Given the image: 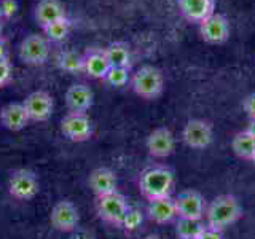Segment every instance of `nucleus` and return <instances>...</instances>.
Here are the masks:
<instances>
[{
  "label": "nucleus",
  "mask_w": 255,
  "mask_h": 239,
  "mask_svg": "<svg viewBox=\"0 0 255 239\" xmlns=\"http://www.w3.org/2000/svg\"><path fill=\"white\" fill-rule=\"evenodd\" d=\"M175 187L174 172L166 166H151L140 172L139 190L148 201L156 198L171 196Z\"/></svg>",
  "instance_id": "obj_1"
},
{
  "label": "nucleus",
  "mask_w": 255,
  "mask_h": 239,
  "mask_svg": "<svg viewBox=\"0 0 255 239\" xmlns=\"http://www.w3.org/2000/svg\"><path fill=\"white\" fill-rule=\"evenodd\" d=\"M243 217V207L239 199L233 195H220L214 199L206 209V225L217 230H227L228 227Z\"/></svg>",
  "instance_id": "obj_2"
},
{
  "label": "nucleus",
  "mask_w": 255,
  "mask_h": 239,
  "mask_svg": "<svg viewBox=\"0 0 255 239\" xmlns=\"http://www.w3.org/2000/svg\"><path fill=\"white\" fill-rule=\"evenodd\" d=\"M132 91L142 99H156L164 90L163 72L153 66H142L131 78Z\"/></svg>",
  "instance_id": "obj_3"
},
{
  "label": "nucleus",
  "mask_w": 255,
  "mask_h": 239,
  "mask_svg": "<svg viewBox=\"0 0 255 239\" xmlns=\"http://www.w3.org/2000/svg\"><path fill=\"white\" fill-rule=\"evenodd\" d=\"M128 207H129L128 199L125 195L120 193V191L98 196V199H96V211H98L99 219L117 228H122Z\"/></svg>",
  "instance_id": "obj_4"
},
{
  "label": "nucleus",
  "mask_w": 255,
  "mask_h": 239,
  "mask_svg": "<svg viewBox=\"0 0 255 239\" xmlns=\"http://www.w3.org/2000/svg\"><path fill=\"white\" fill-rule=\"evenodd\" d=\"M10 195L19 201H29L35 198L40 190V182L34 171L30 169H16L11 172L8 180Z\"/></svg>",
  "instance_id": "obj_5"
},
{
  "label": "nucleus",
  "mask_w": 255,
  "mask_h": 239,
  "mask_svg": "<svg viewBox=\"0 0 255 239\" xmlns=\"http://www.w3.org/2000/svg\"><path fill=\"white\" fill-rule=\"evenodd\" d=\"M61 132L64 134V137H67L72 142H86L93 137L94 127L91 118L86 114L69 112L61 120Z\"/></svg>",
  "instance_id": "obj_6"
},
{
  "label": "nucleus",
  "mask_w": 255,
  "mask_h": 239,
  "mask_svg": "<svg viewBox=\"0 0 255 239\" xmlns=\"http://www.w3.org/2000/svg\"><path fill=\"white\" fill-rule=\"evenodd\" d=\"M50 56V42L45 35L30 34L19 45V59L27 66H42Z\"/></svg>",
  "instance_id": "obj_7"
},
{
  "label": "nucleus",
  "mask_w": 255,
  "mask_h": 239,
  "mask_svg": "<svg viewBox=\"0 0 255 239\" xmlns=\"http://www.w3.org/2000/svg\"><path fill=\"white\" fill-rule=\"evenodd\" d=\"M182 139L185 145L195 150L207 148L212 143L214 139V129L212 124L204 120H190V121L183 126Z\"/></svg>",
  "instance_id": "obj_8"
},
{
  "label": "nucleus",
  "mask_w": 255,
  "mask_h": 239,
  "mask_svg": "<svg viewBox=\"0 0 255 239\" xmlns=\"http://www.w3.org/2000/svg\"><path fill=\"white\" fill-rule=\"evenodd\" d=\"M174 203H175V211H177V217L203 220V217L206 215L204 198L196 190L182 191L177 198H174Z\"/></svg>",
  "instance_id": "obj_9"
},
{
  "label": "nucleus",
  "mask_w": 255,
  "mask_h": 239,
  "mask_svg": "<svg viewBox=\"0 0 255 239\" xmlns=\"http://www.w3.org/2000/svg\"><path fill=\"white\" fill-rule=\"evenodd\" d=\"M50 222L54 230L61 231V233H72L78 228L80 223V214L75 204L72 201H64L56 203L50 214Z\"/></svg>",
  "instance_id": "obj_10"
},
{
  "label": "nucleus",
  "mask_w": 255,
  "mask_h": 239,
  "mask_svg": "<svg viewBox=\"0 0 255 239\" xmlns=\"http://www.w3.org/2000/svg\"><path fill=\"white\" fill-rule=\"evenodd\" d=\"M199 32L204 42L211 45L225 43L230 37V22L225 14L212 13L204 21L199 22Z\"/></svg>",
  "instance_id": "obj_11"
},
{
  "label": "nucleus",
  "mask_w": 255,
  "mask_h": 239,
  "mask_svg": "<svg viewBox=\"0 0 255 239\" xmlns=\"http://www.w3.org/2000/svg\"><path fill=\"white\" fill-rule=\"evenodd\" d=\"M30 121H46L51 118L54 101L46 91H34L22 101Z\"/></svg>",
  "instance_id": "obj_12"
},
{
  "label": "nucleus",
  "mask_w": 255,
  "mask_h": 239,
  "mask_svg": "<svg viewBox=\"0 0 255 239\" xmlns=\"http://www.w3.org/2000/svg\"><path fill=\"white\" fill-rule=\"evenodd\" d=\"M147 150L153 158H167L175 148V139L169 127L161 126L153 129L147 137Z\"/></svg>",
  "instance_id": "obj_13"
},
{
  "label": "nucleus",
  "mask_w": 255,
  "mask_h": 239,
  "mask_svg": "<svg viewBox=\"0 0 255 239\" xmlns=\"http://www.w3.org/2000/svg\"><path fill=\"white\" fill-rule=\"evenodd\" d=\"M94 104V93L90 86L75 83L69 86L66 91V106L69 112H77V114H86Z\"/></svg>",
  "instance_id": "obj_14"
},
{
  "label": "nucleus",
  "mask_w": 255,
  "mask_h": 239,
  "mask_svg": "<svg viewBox=\"0 0 255 239\" xmlns=\"http://www.w3.org/2000/svg\"><path fill=\"white\" fill-rule=\"evenodd\" d=\"M30 121L22 102H10L0 110V124L8 131H21Z\"/></svg>",
  "instance_id": "obj_15"
},
{
  "label": "nucleus",
  "mask_w": 255,
  "mask_h": 239,
  "mask_svg": "<svg viewBox=\"0 0 255 239\" xmlns=\"http://www.w3.org/2000/svg\"><path fill=\"white\" fill-rule=\"evenodd\" d=\"M85 74L90 78L104 80L110 69V62L104 48H88L83 54Z\"/></svg>",
  "instance_id": "obj_16"
},
{
  "label": "nucleus",
  "mask_w": 255,
  "mask_h": 239,
  "mask_svg": "<svg viewBox=\"0 0 255 239\" xmlns=\"http://www.w3.org/2000/svg\"><path fill=\"white\" fill-rule=\"evenodd\" d=\"M147 214H148V219L151 222L159 223V225L171 223L175 217H177L174 198L164 196V198L150 199L148 206H147Z\"/></svg>",
  "instance_id": "obj_17"
},
{
  "label": "nucleus",
  "mask_w": 255,
  "mask_h": 239,
  "mask_svg": "<svg viewBox=\"0 0 255 239\" xmlns=\"http://www.w3.org/2000/svg\"><path fill=\"white\" fill-rule=\"evenodd\" d=\"M179 10L191 22H201L215 13V0H177Z\"/></svg>",
  "instance_id": "obj_18"
},
{
  "label": "nucleus",
  "mask_w": 255,
  "mask_h": 239,
  "mask_svg": "<svg viewBox=\"0 0 255 239\" xmlns=\"http://www.w3.org/2000/svg\"><path fill=\"white\" fill-rule=\"evenodd\" d=\"M88 183H90V188L94 191L96 196H104L117 191L118 180L115 172L109 167H98L90 174Z\"/></svg>",
  "instance_id": "obj_19"
},
{
  "label": "nucleus",
  "mask_w": 255,
  "mask_h": 239,
  "mask_svg": "<svg viewBox=\"0 0 255 239\" xmlns=\"http://www.w3.org/2000/svg\"><path fill=\"white\" fill-rule=\"evenodd\" d=\"M34 18L40 27H45L48 24L66 18V6L61 0H40L35 6Z\"/></svg>",
  "instance_id": "obj_20"
},
{
  "label": "nucleus",
  "mask_w": 255,
  "mask_h": 239,
  "mask_svg": "<svg viewBox=\"0 0 255 239\" xmlns=\"http://www.w3.org/2000/svg\"><path fill=\"white\" fill-rule=\"evenodd\" d=\"M110 62V67H128L131 66V48L125 42H112L104 48Z\"/></svg>",
  "instance_id": "obj_21"
},
{
  "label": "nucleus",
  "mask_w": 255,
  "mask_h": 239,
  "mask_svg": "<svg viewBox=\"0 0 255 239\" xmlns=\"http://www.w3.org/2000/svg\"><path fill=\"white\" fill-rule=\"evenodd\" d=\"M231 148H233L236 156L252 161L254 153H255V137L247 129H244L241 132H238L233 137V140H231Z\"/></svg>",
  "instance_id": "obj_22"
},
{
  "label": "nucleus",
  "mask_w": 255,
  "mask_h": 239,
  "mask_svg": "<svg viewBox=\"0 0 255 239\" xmlns=\"http://www.w3.org/2000/svg\"><path fill=\"white\" fill-rule=\"evenodd\" d=\"M58 67L67 74H80L85 72V64H83V54H80L75 50H66L61 51L56 58Z\"/></svg>",
  "instance_id": "obj_23"
},
{
  "label": "nucleus",
  "mask_w": 255,
  "mask_h": 239,
  "mask_svg": "<svg viewBox=\"0 0 255 239\" xmlns=\"http://www.w3.org/2000/svg\"><path fill=\"white\" fill-rule=\"evenodd\" d=\"M204 228L203 220H191L177 217L175 222V235L179 239H198Z\"/></svg>",
  "instance_id": "obj_24"
},
{
  "label": "nucleus",
  "mask_w": 255,
  "mask_h": 239,
  "mask_svg": "<svg viewBox=\"0 0 255 239\" xmlns=\"http://www.w3.org/2000/svg\"><path fill=\"white\" fill-rule=\"evenodd\" d=\"M69 32H70V21L67 19V16L43 27L45 38L48 40V42H53V43L62 42V40L69 35Z\"/></svg>",
  "instance_id": "obj_25"
},
{
  "label": "nucleus",
  "mask_w": 255,
  "mask_h": 239,
  "mask_svg": "<svg viewBox=\"0 0 255 239\" xmlns=\"http://www.w3.org/2000/svg\"><path fill=\"white\" fill-rule=\"evenodd\" d=\"M104 82L112 88H122L129 82V69L128 67H110Z\"/></svg>",
  "instance_id": "obj_26"
},
{
  "label": "nucleus",
  "mask_w": 255,
  "mask_h": 239,
  "mask_svg": "<svg viewBox=\"0 0 255 239\" xmlns=\"http://www.w3.org/2000/svg\"><path fill=\"white\" fill-rule=\"evenodd\" d=\"M142 222H143V212L139 209V207L129 206L128 207V212L125 214L122 228L126 231V233H132V231H135L142 225Z\"/></svg>",
  "instance_id": "obj_27"
},
{
  "label": "nucleus",
  "mask_w": 255,
  "mask_h": 239,
  "mask_svg": "<svg viewBox=\"0 0 255 239\" xmlns=\"http://www.w3.org/2000/svg\"><path fill=\"white\" fill-rule=\"evenodd\" d=\"M0 6H2V11H3V19L13 18L19 10L18 0H2V2H0Z\"/></svg>",
  "instance_id": "obj_28"
},
{
  "label": "nucleus",
  "mask_w": 255,
  "mask_h": 239,
  "mask_svg": "<svg viewBox=\"0 0 255 239\" xmlns=\"http://www.w3.org/2000/svg\"><path fill=\"white\" fill-rule=\"evenodd\" d=\"M11 80V62L8 58L0 59V86H5Z\"/></svg>",
  "instance_id": "obj_29"
},
{
  "label": "nucleus",
  "mask_w": 255,
  "mask_h": 239,
  "mask_svg": "<svg viewBox=\"0 0 255 239\" xmlns=\"http://www.w3.org/2000/svg\"><path fill=\"white\" fill-rule=\"evenodd\" d=\"M198 239H225V236H223V231L222 230L212 228L209 225H204L201 235L198 236Z\"/></svg>",
  "instance_id": "obj_30"
},
{
  "label": "nucleus",
  "mask_w": 255,
  "mask_h": 239,
  "mask_svg": "<svg viewBox=\"0 0 255 239\" xmlns=\"http://www.w3.org/2000/svg\"><path fill=\"white\" fill-rule=\"evenodd\" d=\"M243 107H244L246 114L249 115V118L255 120V93L247 96V98L244 99V102H243Z\"/></svg>",
  "instance_id": "obj_31"
},
{
  "label": "nucleus",
  "mask_w": 255,
  "mask_h": 239,
  "mask_svg": "<svg viewBox=\"0 0 255 239\" xmlns=\"http://www.w3.org/2000/svg\"><path fill=\"white\" fill-rule=\"evenodd\" d=\"M74 233V236H72V239H96L94 233H91V231H88V230H75V231H72Z\"/></svg>",
  "instance_id": "obj_32"
},
{
  "label": "nucleus",
  "mask_w": 255,
  "mask_h": 239,
  "mask_svg": "<svg viewBox=\"0 0 255 239\" xmlns=\"http://www.w3.org/2000/svg\"><path fill=\"white\" fill-rule=\"evenodd\" d=\"M6 51H8V46H6V40H3L2 37H0V59H5V58H8Z\"/></svg>",
  "instance_id": "obj_33"
},
{
  "label": "nucleus",
  "mask_w": 255,
  "mask_h": 239,
  "mask_svg": "<svg viewBox=\"0 0 255 239\" xmlns=\"http://www.w3.org/2000/svg\"><path fill=\"white\" fill-rule=\"evenodd\" d=\"M247 131H249L254 135V137H255V120H251L249 126H247Z\"/></svg>",
  "instance_id": "obj_34"
},
{
  "label": "nucleus",
  "mask_w": 255,
  "mask_h": 239,
  "mask_svg": "<svg viewBox=\"0 0 255 239\" xmlns=\"http://www.w3.org/2000/svg\"><path fill=\"white\" fill-rule=\"evenodd\" d=\"M143 239H159V238H158V236H153V235H151V236H145Z\"/></svg>",
  "instance_id": "obj_35"
},
{
  "label": "nucleus",
  "mask_w": 255,
  "mask_h": 239,
  "mask_svg": "<svg viewBox=\"0 0 255 239\" xmlns=\"http://www.w3.org/2000/svg\"><path fill=\"white\" fill-rule=\"evenodd\" d=\"M3 19V11H2V6H0V22H2Z\"/></svg>",
  "instance_id": "obj_36"
},
{
  "label": "nucleus",
  "mask_w": 255,
  "mask_h": 239,
  "mask_svg": "<svg viewBox=\"0 0 255 239\" xmlns=\"http://www.w3.org/2000/svg\"><path fill=\"white\" fill-rule=\"evenodd\" d=\"M0 35H2V22H0Z\"/></svg>",
  "instance_id": "obj_37"
},
{
  "label": "nucleus",
  "mask_w": 255,
  "mask_h": 239,
  "mask_svg": "<svg viewBox=\"0 0 255 239\" xmlns=\"http://www.w3.org/2000/svg\"><path fill=\"white\" fill-rule=\"evenodd\" d=\"M252 163L255 164V153H254V158H252Z\"/></svg>",
  "instance_id": "obj_38"
},
{
  "label": "nucleus",
  "mask_w": 255,
  "mask_h": 239,
  "mask_svg": "<svg viewBox=\"0 0 255 239\" xmlns=\"http://www.w3.org/2000/svg\"><path fill=\"white\" fill-rule=\"evenodd\" d=\"M0 2H2V0H0Z\"/></svg>",
  "instance_id": "obj_39"
}]
</instances>
